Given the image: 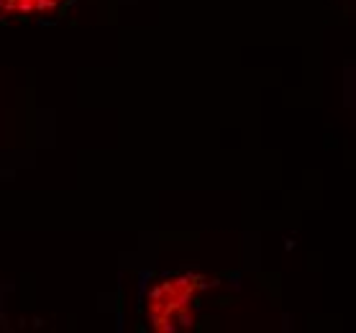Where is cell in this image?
I'll list each match as a JSON object with an SVG mask.
<instances>
[{
    "instance_id": "2",
    "label": "cell",
    "mask_w": 356,
    "mask_h": 333,
    "mask_svg": "<svg viewBox=\"0 0 356 333\" xmlns=\"http://www.w3.org/2000/svg\"><path fill=\"white\" fill-rule=\"evenodd\" d=\"M70 0H0V16L6 18H41L54 16L67 8Z\"/></svg>"
},
{
    "instance_id": "1",
    "label": "cell",
    "mask_w": 356,
    "mask_h": 333,
    "mask_svg": "<svg viewBox=\"0 0 356 333\" xmlns=\"http://www.w3.org/2000/svg\"><path fill=\"white\" fill-rule=\"evenodd\" d=\"M205 287L202 277L177 275L167 277L152 287L146 298V318L154 331H177L193 323L197 295Z\"/></svg>"
}]
</instances>
